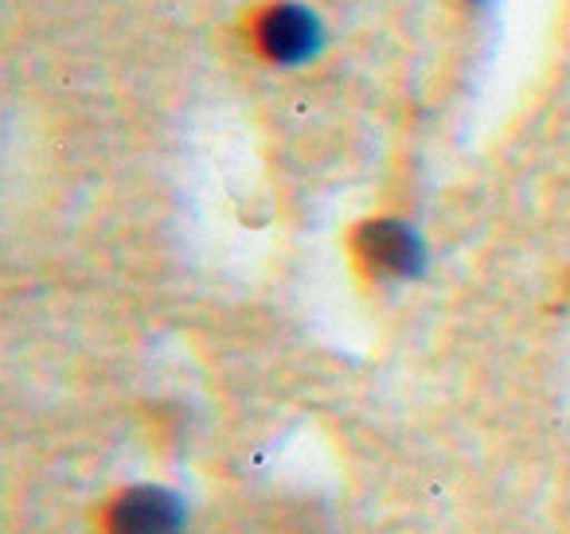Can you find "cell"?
<instances>
[{"instance_id": "277c9868", "label": "cell", "mask_w": 570, "mask_h": 534, "mask_svg": "<svg viewBox=\"0 0 570 534\" xmlns=\"http://www.w3.org/2000/svg\"><path fill=\"white\" fill-rule=\"evenodd\" d=\"M465 4H473V9H476V12H481V9H489L492 0H465Z\"/></svg>"}, {"instance_id": "3957f363", "label": "cell", "mask_w": 570, "mask_h": 534, "mask_svg": "<svg viewBox=\"0 0 570 534\" xmlns=\"http://www.w3.org/2000/svg\"><path fill=\"white\" fill-rule=\"evenodd\" d=\"M110 534H184V503L165 487H134L110 507Z\"/></svg>"}, {"instance_id": "7a4b0ae2", "label": "cell", "mask_w": 570, "mask_h": 534, "mask_svg": "<svg viewBox=\"0 0 570 534\" xmlns=\"http://www.w3.org/2000/svg\"><path fill=\"white\" fill-rule=\"evenodd\" d=\"M356 254L375 277H387V281H414L430 266L426 238L403 219L364 222L356 235Z\"/></svg>"}, {"instance_id": "6da1fadb", "label": "cell", "mask_w": 570, "mask_h": 534, "mask_svg": "<svg viewBox=\"0 0 570 534\" xmlns=\"http://www.w3.org/2000/svg\"><path fill=\"white\" fill-rule=\"evenodd\" d=\"M250 43L269 67L302 71L317 63L328 48V28L321 12L305 0H269L254 12Z\"/></svg>"}]
</instances>
